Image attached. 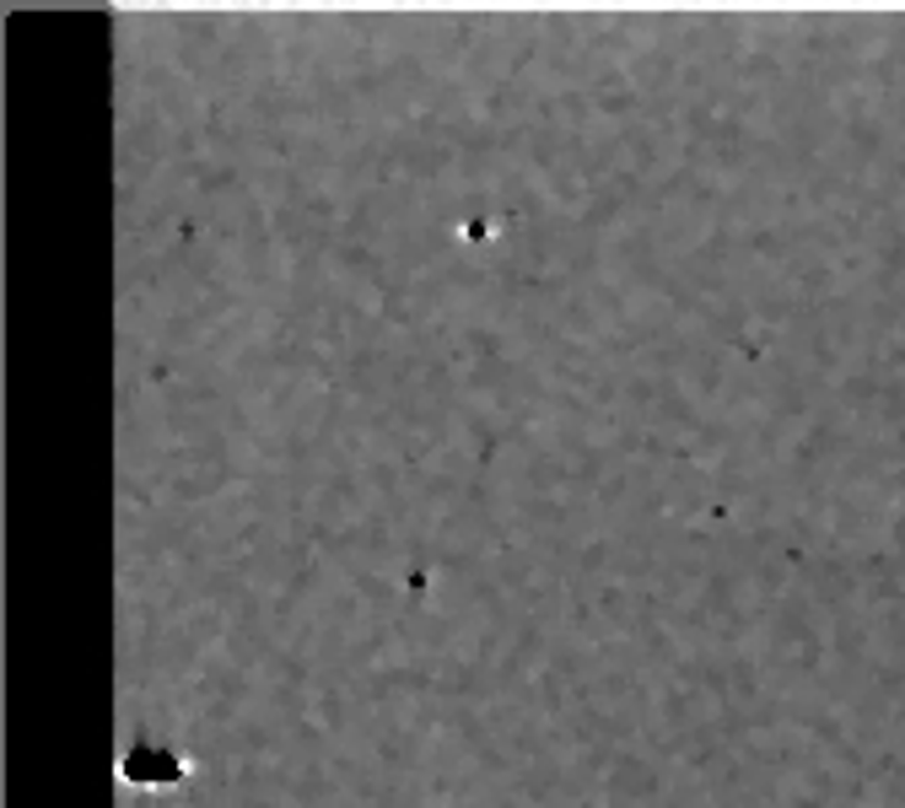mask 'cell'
<instances>
[{
	"label": "cell",
	"instance_id": "1",
	"mask_svg": "<svg viewBox=\"0 0 905 808\" xmlns=\"http://www.w3.org/2000/svg\"><path fill=\"white\" fill-rule=\"evenodd\" d=\"M183 777V760L173 755V749H162V744H136L130 755H125V782H136V787H173Z\"/></svg>",
	"mask_w": 905,
	"mask_h": 808
}]
</instances>
